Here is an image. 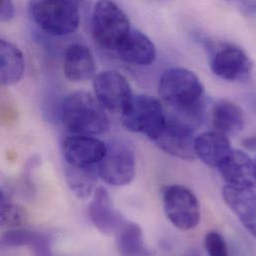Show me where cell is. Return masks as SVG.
Returning a JSON list of instances; mask_svg holds the SVG:
<instances>
[{
	"label": "cell",
	"mask_w": 256,
	"mask_h": 256,
	"mask_svg": "<svg viewBox=\"0 0 256 256\" xmlns=\"http://www.w3.org/2000/svg\"><path fill=\"white\" fill-rule=\"evenodd\" d=\"M25 72V57L10 41L0 38V86L19 82Z\"/></svg>",
	"instance_id": "d6986e66"
},
{
	"label": "cell",
	"mask_w": 256,
	"mask_h": 256,
	"mask_svg": "<svg viewBox=\"0 0 256 256\" xmlns=\"http://www.w3.org/2000/svg\"><path fill=\"white\" fill-rule=\"evenodd\" d=\"M89 218L92 224L103 234H116L126 220L115 208L107 190L99 186L95 190L89 206Z\"/></svg>",
	"instance_id": "7c38bea8"
},
{
	"label": "cell",
	"mask_w": 256,
	"mask_h": 256,
	"mask_svg": "<svg viewBox=\"0 0 256 256\" xmlns=\"http://www.w3.org/2000/svg\"><path fill=\"white\" fill-rule=\"evenodd\" d=\"M160 98L176 113L190 119L200 117L204 107V88L200 79L184 68H172L158 82Z\"/></svg>",
	"instance_id": "6da1fadb"
},
{
	"label": "cell",
	"mask_w": 256,
	"mask_h": 256,
	"mask_svg": "<svg viewBox=\"0 0 256 256\" xmlns=\"http://www.w3.org/2000/svg\"><path fill=\"white\" fill-rule=\"evenodd\" d=\"M94 91L101 106L114 114H122L132 97L128 80L116 71L98 74L94 79Z\"/></svg>",
	"instance_id": "9c48e42d"
},
{
	"label": "cell",
	"mask_w": 256,
	"mask_h": 256,
	"mask_svg": "<svg viewBox=\"0 0 256 256\" xmlns=\"http://www.w3.org/2000/svg\"><path fill=\"white\" fill-rule=\"evenodd\" d=\"M65 77L73 82H83L96 75V61L91 50L82 44L67 47L64 55Z\"/></svg>",
	"instance_id": "2e32d148"
},
{
	"label": "cell",
	"mask_w": 256,
	"mask_h": 256,
	"mask_svg": "<svg viewBox=\"0 0 256 256\" xmlns=\"http://www.w3.org/2000/svg\"><path fill=\"white\" fill-rule=\"evenodd\" d=\"M194 130L182 120L168 118L152 142L164 152L184 160L196 158L194 154Z\"/></svg>",
	"instance_id": "ba28073f"
},
{
	"label": "cell",
	"mask_w": 256,
	"mask_h": 256,
	"mask_svg": "<svg viewBox=\"0 0 256 256\" xmlns=\"http://www.w3.org/2000/svg\"><path fill=\"white\" fill-rule=\"evenodd\" d=\"M91 25L94 40L109 51H116L130 30L128 15L112 1H99L95 4Z\"/></svg>",
	"instance_id": "277c9868"
},
{
	"label": "cell",
	"mask_w": 256,
	"mask_h": 256,
	"mask_svg": "<svg viewBox=\"0 0 256 256\" xmlns=\"http://www.w3.org/2000/svg\"><path fill=\"white\" fill-rule=\"evenodd\" d=\"M16 13L15 5L11 1H0V21L7 22L14 18Z\"/></svg>",
	"instance_id": "d4e9b609"
},
{
	"label": "cell",
	"mask_w": 256,
	"mask_h": 256,
	"mask_svg": "<svg viewBox=\"0 0 256 256\" xmlns=\"http://www.w3.org/2000/svg\"><path fill=\"white\" fill-rule=\"evenodd\" d=\"M218 168L226 184L238 188H256V162L246 152L232 150Z\"/></svg>",
	"instance_id": "4fadbf2b"
},
{
	"label": "cell",
	"mask_w": 256,
	"mask_h": 256,
	"mask_svg": "<svg viewBox=\"0 0 256 256\" xmlns=\"http://www.w3.org/2000/svg\"><path fill=\"white\" fill-rule=\"evenodd\" d=\"M210 67L212 72L224 80L240 81L252 74V61L244 49L224 44L214 50Z\"/></svg>",
	"instance_id": "30bf717a"
},
{
	"label": "cell",
	"mask_w": 256,
	"mask_h": 256,
	"mask_svg": "<svg viewBox=\"0 0 256 256\" xmlns=\"http://www.w3.org/2000/svg\"><path fill=\"white\" fill-rule=\"evenodd\" d=\"M106 150V144L92 136H69L62 144V152L66 164L74 166H98L104 158Z\"/></svg>",
	"instance_id": "8fae6325"
},
{
	"label": "cell",
	"mask_w": 256,
	"mask_h": 256,
	"mask_svg": "<svg viewBox=\"0 0 256 256\" xmlns=\"http://www.w3.org/2000/svg\"><path fill=\"white\" fill-rule=\"evenodd\" d=\"M117 246L122 256H148L140 228L134 222H125L116 232Z\"/></svg>",
	"instance_id": "603a6c76"
},
{
	"label": "cell",
	"mask_w": 256,
	"mask_h": 256,
	"mask_svg": "<svg viewBox=\"0 0 256 256\" xmlns=\"http://www.w3.org/2000/svg\"><path fill=\"white\" fill-rule=\"evenodd\" d=\"M204 246L210 256H228L226 240L216 232H208L206 236Z\"/></svg>",
	"instance_id": "cb8c5ba5"
},
{
	"label": "cell",
	"mask_w": 256,
	"mask_h": 256,
	"mask_svg": "<svg viewBox=\"0 0 256 256\" xmlns=\"http://www.w3.org/2000/svg\"><path fill=\"white\" fill-rule=\"evenodd\" d=\"M212 124L216 132L228 138L240 134L246 125V118L240 107L234 103L222 102L214 106Z\"/></svg>",
	"instance_id": "7402d4cb"
},
{
	"label": "cell",
	"mask_w": 256,
	"mask_h": 256,
	"mask_svg": "<svg viewBox=\"0 0 256 256\" xmlns=\"http://www.w3.org/2000/svg\"><path fill=\"white\" fill-rule=\"evenodd\" d=\"M162 202L166 218L180 230H192L198 226L200 204L190 188L180 184L166 186L162 192Z\"/></svg>",
	"instance_id": "8992f818"
},
{
	"label": "cell",
	"mask_w": 256,
	"mask_h": 256,
	"mask_svg": "<svg viewBox=\"0 0 256 256\" xmlns=\"http://www.w3.org/2000/svg\"><path fill=\"white\" fill-rule=\"evenodd\" d=\"M61 118L64 126L75 134L96 136L110 128L106 110L94 96L85 91L69 94L62 102Z\"/></svg>",
	"instance_id": "7a4b0ae2"
},
{
	"label": "cell",
	"mask_w": 256,
	"mask_h": 256,
	"mask_svg": "<svg viewBox=\"0 0 256 256\" xmlns=\"http://www.w3.org/2000/svg\"><path fill=\"white\" fill-rule=\"evenodd\" d=\"M98 176V166H74L65 164L66 182L73 194L79 200H88L94 194Z\"/></svg>",
	"instance_id": "44dd1931"
},
{
	"label": "cell",
	"mask_w": 256,
	"mask_h": 256,
	"mask_svg": "<svg viewBox=\"0 0 256 256\" xmlns=\"http://www.w3.org/2000/svg\"><path fill=\"white\" fill-rule=\"evenodd\" d=\"M106 146V154L98 164L99 176L114 186L128 184L136 172L134 148L123 140H113Z\"/></svg>",
	"instance_id": "52a82bcc"
},
{
	"label": "cell",
	"mask_w": 256,
	"mask_h": 256,
	"mask_svg": "<svg viewBox=\"0 0 256 256\" xmlns=\"http://www.w3.org/2000/svg\"><path fill=\"white\" fill-rule=\"evenodd\" d=\"M77 1H31L28 12L37 26L52 36L74 33L81 21Z\"/></svg>",
	"instance_id": "3957f363"
},
{
	"label": "cell",
	"mask_w": 256,
	"mask_h": 256,
	"mask_svg": "<svg viewBox=\"0 0 256 256\" xmlns=\"http://www.w3.org/2000/svg\"><path fill=\"white\" fill-rule=\"evenodd\" d=\"M121 115L125 128L132 132L144 134L152 140L166 120L162 103L148 95H132Z\"/></svg>",
	"instance_id": "5b68a950"
},
{
	"label": "cell",
	"mask_w": 256,
	"mask_h": 256,
	"mask_svg": "<svg viewBox=\"0 0 256 256\" xmlns=\"http://www.w3.org/2000/svg\"><path fill=\"white\" fill-rule=\"evenodd\" d=\"M242 144L246 148H250V150H254V148H256V138H254V136H250V138H244L242 140Z\"/></svg>",
	"instance_id": "484cf974"
},
{
	"label": "cell",
	"mask_w": 256,
	"mask_h": 256,
	"mask_svg": "<svg viewBox=\"0 0 256 256\" xmlns=\"http://www.w3.org/2000/svg\"><path fill=\"white\" fill-rule=\"evenodd\" d=\"M115 52L121 60L138 66H148L156 57V49L152 41L136 29L130 30Z\"/></svg>",
	"instance_id": "9a60e30c"
},
{
	"label": "cell",
	"mask_w": 256,
	"mask_h": 256,
	"mask_svg": "<svg viewBox=\"0 0 256 256\" xmlns=\"http://www.w3.org/2000/svg\"><path fill=\"white\" fill-rule=\"evenodd\" d=\"M29 246L35 256H53L49 236L28 230H12L0 236V250Z\"/></svg>",
	"instance_id": "ac0fdd59"
},
{
	"label": "cell",
	"mask_w": 256,
	"mask_h": 256,
	"mask_svg": "<svg viewBox=\"0 0 256 256\" xmlns=\"http://www.w3.org/2000/svg\"><path fill=\"white\" fill-rule=\"evenodd\" d=\"M232 150L228 138L216 130L202 132L194 140L196 156L212 168H218Z\"/></svg>",
	"instance_id": "e0dca14e"
},
{
	"label": "cell",
	"mask_w": 256,
	"mask_h": 256,
	"mask_svg": "<svg viewBox=\"0 0 256 256\" xmlns=\"http://www.w3.org/2000/svg\"></svg>",
	"instance_id": "4316f807"
},
{
	"label": "cell",
	"mask_w": 256,
	"mask_h": 256,
	"mask_svg": "<svg viewBox=\"0 0 256 256\" xmlns=\"http://www.w3.org/2000/svg\"><path fill=\"white\" fill-rule=\"evenodd\" d=\"M256 188H238L226 184L222 188L226 204L244 226L256 236Z\"/></svg>",
	"instance_id": "5bb4252c"
},
{
	"label": "cell",
	"mask_w": 256,
	"mask_h": 256,
	"mask_svg": "<svg viewBox=\"0 0 256 256\" xmlns=\"http://www.w3.org/2000/svg\"><path fill=\"white\" fill-rule=\"evenodd\" d=\"M13 182L0 172V226H19L26 218L25 210L16 202Z\"/></svg>",
	"instance_id": "ffe728a7"
}]
</instances>
